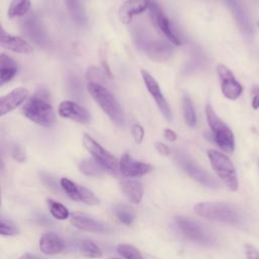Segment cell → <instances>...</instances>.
I'll list each match as a JSON object with an SVG mask.
<instances>
[{"mask_svg": "<svg viewBox=\"0 0 259 259\" xmlns=\"http://www.w3.org/2000/svg\"><path fill=\"white\" fill-rule=\"evenodd\" d=\"M194 212L200 218L233 226H240L244 220L238 208L224 202H199L195 204Z\"/></svg>", "mask_w": 259, "mask_h": 259, "instance_id": "1", "label": "cell"}, {"mask_svg": "<svg viewBox=\"0 0 259 259\" xmlns=\"http://www.w3.org/2000/svg\"><path fill=\"white\" fill-rule=\"evenodd\" d=\"M87 90L109 119L118 126L124 125L123 111L114 95L102 84L89 82Z\"/></svg>", "mask_w": 259, "mask_h": 259, "instance_id": "2", "label": "cell"}, {"mask_svg": "<svg viewBox=\"0 0 259 259\" xmlns=\"http://www.w3.org/2000/svg\"><path fill=\"white\" fill-rule=\"evenodd\" d=\"M205 115L214 144L224 152L232 154L235 150V137L231 128L217 115L210 104L205 105Z\"/></svg>", "mask_w": 259, "mask_h": 259, "instance_id": "3", "label": "cell"}, {"mask_svg": "<svg viewBox=\"0 0 259 259\" xmlns=\"http://www.w3.org/2000/svg\"><path fill=\"white\" fill-rule=\"evenodd\" d=\"M22 113L32 122L42 125L52 126L56 122V114L53 106L36 95L31 96L22 106Z\"/></svg>", "mask_w": 259, "mask_h": 259, "instance_id": "4", "label": "cell"}, {"mask_svg": "<svg viewBox=\"0 0 259 259\" xmlns=\"http://www.w3.org/2000/svg\"><path fill=\"white\" fill-rule=\"evenodd\" d=\"M207 157L220 179L231 191H237L239 187L237 172L230 158L217 150H208Z\"/></svg>", "mask_w": 259, "mask_h": 259, "instance_id": "5", "label": "cell"}, {"mask_svg": "<svg viewBox=\"0 0 259 259\" xmlns=\"http://www.w3.org/2000/svg\"><path fill=\"white\" fill-rule=\"evenodd\" d=\"M82 144L104 171L111 175H117L119 173V161H117L112 154L105 150L93 138L87 134H84Z\"/></svg>", "mask_w": 259, "mask_h": 259, "instance_id": "6", "label": "cell"}, {"mask_svg": "<svg viewBox=\"0 0 259 259\" xmlns=\"http://www.w3.org/2000/svg\"><path fill=\"white\" fill-rule=\"evenodd\" d=\"M135 41L139 49L143 50L152 60L156 62L165 61L172 55V48L164 40L151 39L144 32H137L134 35Z\"/></svg>", "mask_w": 259, "mask_h": 259, "instance_id": "7", "label": "cell"}, {"mask_svg": "<svg viewBox=\"0 0 259 259\" xmlns=\"http://www.w3.org/2000/svg\"><path fill=\"white\" fill-rule=\"evenodd\" d=\"M176 159L181 166V168L194 180L199 182L200 184L209 187V188H218L220 186L219 182L204 169L200 168L197 164L191 161L184 154H176Z\"/></svg>", "mask_w": 259, "mask_h": 259, "instance_id": "8", "label": "cell"}, {"mask_svg": "<svg viewBox=\"0 0 259 259\" xmlns=\"http://www.w3.org/2000/svg\"><path fill=\"white\" fill-rule=\"evenodd\" d=\"M20 28L22 33L37 46L44 47L47 45L48 36L36 14L31 13L26 15V17L20 21Z\"/></svg>", "mask_w": 259, "mask_h": 259, "instance_id": "9", "label": "cell"}, {"mask_svg": "<svg viewBox=\"0 0 259 259\" xmlns=\"http://www.w3.org/2000/svg\"><path fill=\"white\" fill-rule=\"evenodd\" d=\"M217 72L221 80L223 95L230 100L238 99L243 92V86L236 80L233 72L223 64L217 66Z\"/></svg>", "mask_w": 259, "mask_h": 259, "instance_id": "10", "label": "cell"}, {"mask_svg": "<svg viewBox=\"0 0 259 259\" xmlns=\"http://www.w3.org/2000/svg\"><path fill=\"white\" fill-rule=\"evenodd\" d=\"M141 76H142V79L144 81L146 88L148 89L151 96L154 98L161 113L164 115V117L167 120H170L172 118L171 109H170V106H169L166 98L164 97V95L160 89V86H159L157 80L146 70L141 71Z\"/></svg>", "mask_w": 259, "mask_h": 259, "instance_id": "11", "label": "cell"}, {"mask_svg": "<svg viewBox=\"0 0 259 259\" xmlns=\"http://www.w3.org/2000/svg\"><path fill=\"white\" fill-rule=\"evenodd\" d=\"M153 166L134 159L130 154H123L119 160V173L125 177H139L150 173Z\"/></svg>", "mask_w": 259, "mask_h": 259, "instance_id": "12", "label": "cell"}, {"mask_svg": "<svg viewBox=\"0 0 259 259\" xmlns=\"http://www.w3.org/2000/svg\"><path fill=\"white\" fill-rule=\"evenodd\" d=\"M58 113L64 118H69L83 124L90 122L91 119L90 113L86 110V108L71 100L62 101L59 104Z\"/></svg>", "mask_w": 259, "mask_h": 259, "instance_id": "13", "label": "cell"}, {"mask_svg": "<svg viewBox=\"0 0 259 259\" xmlns=\"http://www.w3.org/2000/svg\"><path fill=\"white\" fill-rule=\"evenodd\" d=\"M175 221L182 234L186 238L200 243H206L210 241V237L196 222L184 217H176Z\"/></svg>", "mask_w": 259, "mask_h": 259, "instance_id": "14", "label": "cell"}, {"mask_svg": "<svg viewBox=\"0 0 259 259\" xmlns=\"http://www.w3.org/2000/svg\"><path fill=\"white\" fill-rule=\"evenodd\" d=\"M28 93L29 92L26 88L17 87L8 94L2 96L0 98V115L3 116L24 103L28 97Z\"/></svg>", "mask_w": 259, "mask_h": 259, "instance_id": "15", "label": "cell"}, {"mask_svg": "<svg viewBox=\"0 0 259 259\" xmlns=\"http://www.w3.org/2000/svg\"><path fill=\"white\" fill-rule=\"evenodd\" d=\"M152 0H125L118 8V18L124 24H130L135 15L149 9Z\"/></svg>", "mask_w": 259, "mask_h": 259, "instance_id": "16", "label": "cell"}, {"mask_svg": "<svg viewBox=\"0 0 259 259\" xmlns=\"http://www.w3.org/2000/svg\"><path fill=\"white\" fill-rule=\"evenodd\" d=\"M1 47L5 50L18 53V54H31L33 52L32 46L24 38L10 34L1 28L0 34Z\"/></svg>", "mask_w": 259, "mask_h": 259, "instance_id": "17", "label": "cell"}, {"mask_svg": "<svg viewBox=\"0 0 259 259\" xmlns=\"http://www.w3.org/2000/svg\"><path fill=\"white\" fill-rule=\"evenodd\" d=\"M71 224L77 229L93 232V233H106L108 232V227L101 223L100 221L95 220L92 217H89L82 212H74L70 219Z\"/></svg>", "mask_w": 259, "mask_h": 259, "instance_id": "18", "label": "cell"}, {"mask_svg": "<svg viewBox=\"0 0 259 259\" xmlns=\"http://www.w3.org/2000/svg\"><path fill=\"white\" fill-rule=\"evenodd\" d=\"M38 247L46 255H56L64 250L65 243L58 235L54 233H46L40 237Z\"/></svg>", "mask_w": 259, "mask_h": 259, "instance_id": "19", "label": "cell"}, {"mask_svg": "<svg viewBox=\"0 0 259 259\" xmlns=\"http://www.w3.org/2000/svg\"><path fill=\"white\" fill-rule=\"evenodd\" d=\"M119 187L128 201L140 203L144 194V186L138 180H122L119 182Z\"/></svg>", "mask_w": 259, "mask_h": 259, "instance_id": "20", "label": "cell"}, {"mask_svg": "<svg viewBox=\"0 0 259 259\" xmlns=\"http://www.w3.org/2000/svg\"><path fill=\"white\" fill-rule=\"evenodd\" d=\"M19 66L17 62L6 54L0 55V85L11 81L17 74Z\"/></svg>", "mask_w": 259, "mask_h": 259, "instance_id": "21", "label": "cell"}, {"mask_svg": "<svg viewBox=\"0 0 259 259\" xmlns=\"http://www.w3.org/2000/svg\"><path fill=\"white\" fill-rule=\"evenodd\" d=\"M155 25L158 26V28L163 32V34L166 36V38L174 46H181V40L180 38L175 34V32L173 31L171 24H170V20L168 19V17L164 14V12H162L157 20L154 23Z\"/></svg>", "mask_w": 259, "mask_h": 259, "instance_id": "22", "label": "cell"}, {"mask_svg": "<svg viewBox=\"0 0 259 259\" xmlns=\"http://www.w3.org/2000/svg\"><path fill=\"white\" fill-rule=\"evenodd\" d=\"M30 5V0H11L7 10V16L11 19L24 16L28 13Z\"/></svg>", "mask_w": 259, "mask_h": 259, "instance_id": "23", "label": "cell"}, {"mask_svg": "<svg viewBox=\"0 0 259 259\" xmlns=\"http://www.w3.org/2000/svg\"><path fill=\"white\" fill-rule=\"evenodd\" d=\"M65 2L69 10V13L71 17L74 19V21L81 25L85 24L87 19L80 0H65Z\"/></svg>", "mask_w": 259, "mask_h": 259, "instance_id": "24", "label": "cell"}, {"mask_svg": "<svg viewBox=\"0 0 259 259\" xmlns=\"http://www.w3.org/2000/svg\"><path fill=\"white\" fill-rule=\"evenodd\" d=\"M79 170L87 176L98 177L101 176L104 172L102 167L93 159H84L79 163Z\"/></svg>", "mask_w": 259, "mask_h": 259, "instance_id": "25", "label": "cell"}, {"mask_svg": "<svg viewBox=\"0 0 259 259\" xmlns=\"http://www.w3.org/2000/svg\"><path fill=\"white\" fill-rule=\"evenodd\" d=\"M182 110L184 121L188 126H194L196 124V114L192 104V101L188 95L182 97Z\"/></svg>", "mask_w": 259, "mask_h": 259, "instance_id": "26", "label": "cell"}, {"mask_svg": "<svg viewBox=\"0 0 259 259\" xmlns=\"http://www.w3.org/2000/svg\"><path fill=\"white\" fill-rule=\"evenodd\" d=\"M47 202L49 205L50 212L55 219L63 221V220H67L69 218L70 212L64 204H62L61 202H58L56 200H53L51 198H48Z\"/></svg>", "mask_w": 259, "mask_h": 259, "instance_id": "27", "label": "cell"}, {"mask_svg": "<svg viewBox=\"0 0 259 259\" xmlns=\"http://www.w3.org/2000/svg\"><path fill=\"white\" fill-rule=\"evenodd\" d=\"M114 214L118 219V221L124 225H132L135 220V213L133 209L126 205H115L114 206Z\"/></svg>", "mask_w": 259, "mask_h": 259, "instance_id": "28", "label": "cell"}, {"mask_svg": "<svg viewBox=\"0 0 259 259\" xmlns=\"http://www.w3.org/2000/svg\"><path fill=\"white\" fill-rule=\"evenodd\" d=\"M61 188L66 192V194L73 200L80 201V195H79V185L75 182L71 181L70 179L63 177L60 180Z\"/></svg>", "mask_w": 259, "mask_h": 259, "instance_id": "29", "label": "cell"}, {"mask_svg": "<svg viewBox=\"0 0 259 259\" xmlns=\"http://www.w3.org/2000/svg\"><path fill=\"white\" fill-rule=\"evenodd\" d=\"M80 250L87 257L99 258L102 256L101 249L91 240H85V241L81 242Z\"/></svg>", "mask_w": 259, "mask_h": 259, "instance_id": "30", "label": "cell"}, {"mask_svg": "<svg viewBox=\"0 0 259 259\" xmlns=\"http://www.w3.org/2000/svg\"><path fill=\"white\" fill-rule=\"evenodd\" d=\"M118 254L124 259H144L142 254L132 245L120 244L116 248Z\"/></svg>", "mask_w": 259, "mask_h": 259, "instance_id": "31", "label": "cell"}, {"mask_svg": "<svg viewBox=\"0 0 259 259\" xmlns=\"http://www.w3.org/2000/svg\"><path fill=\"white\" fill-rule=\"evenodd\" d=\"M79 195L80 201L84 202L87 205H96L99 203V199L95 196V194L88 188L79 185Z\"/></svg>", "mask_w": 259, "mask_h": 259, "instance_id": "32", "label": "cell"}, {"mask_svg": "<svg viewBox=\"0 0 259 259\" xmlns=\"http://www.w3.org/2000/svg\"><path fill=\"white\" fill-rule=\"evenodd\" d=\"M18 232L19 231L14 224H12L10 221H6L3 218L1 219L0 233L2 236H12V235H16Z\"/></svg>", "mask_w": 259, "mask_h": 259, "instance_id": "33", "label": "cell"}, {"mask_svg": "<svg viewBox=\"0 0 259 259\" xmlns=\"http://www.w3.org/2000/svg\"><path fill=\"white\" fill-rule=\"evenodd\" d=\"M68 87H69L71 95H73L75 97H80V95L82 94V86L77 78L71 77L68 82Z\"/></svg>", "mask_w": 259, "mask_h": 259, "instance_id": "34", "label": "cell"}, {"mask_svg": "<svg viewBox=\"0 0 259 259\" xmlns=\"http://www.w3.org/2000/svg\"><path fill=\"white\" fill-rule=\"evenodd\" d=\"M132 134L137 144H141L143 142L145 137V131L141 124H134L132 127Z\"/></svg>", "mask_w": 259, "mask_h": 259, "instance_id": "35", "label": "cell"}, {"mask_svg": "<svg viewBox=\"0 0 259 259\" xmlns=\"http://www.w3.org/2000/svg\"><path fill=\"white\" fill-rule=\"evenodd\" d=\"M40 179L41 181L44 182V184L49 187L50 189L52 190H55V191H58L59 190V187H58V184L55 180V178H53L52 176L48 175V174H45V173H41L40 174Z\"/></svg>", "mask_w": 259, "mask_h": 259, "instance_id": "36", "label": "cell"}, {"mask_svg": "<svg viewBox=\"0 0 259 259\" xmlns=\"http://www.w3.org/2000/svg\"><path fill=\"white\" fill-rule=\"evenodd\" d=\"M11 155H12V158L19 162V163H22L25 161V154L23 152V150L19 147V146H14L12 148V151H11Z\"/></svg>", "mask_w": 259, "mask_h": 259, "instance_id": "37", "label": "cell"}, {"mask_svg": "<svg viewBox=\"0 0 259 259\" xmlns=\"http://www.w3.org/2000/svg\"><path fill=\"white\" fill-rule=\"evenodd\" d=\"M245 254L247 259H259V251L252 245H245Z\"/></svg>", "mask_w": 259, "mask_h": 259, "instance_id": "38", "label": "cell"}, {"mask_svg": "<svg viewBox=\"0 0 259 259\" xmlns=\"http://www.w3.org/2000/svg\"><path fill=\"white\" fill-rule=\"evenodd\" d=\"M155 149L157 150V152L163 156H169L170 155V149L169 147L161 142H157L155 143Z\"/></svg>", "mask_w": 259, "mask_h": 259, "instance_id": "39", "label": "cell"}, {"mask_svg": "<svg viewBox=\"0 0 259 259\" xmlns=\"http://www.w3.org/2000/svg\"><path fill=\"white\" fill-rule=\"evenodd\" d=\"M252 107L254 109L259 108V87H254L252 91Z\"/></svg>", "mask_w": 259, "mask_h": 259, "instance_id": "40", "label": "cell"}, {"mask_svg": "<svg viewBox=\"0 0 259 259\" xmlns=\"http://www.w3.org/2000/svg\"><path fill=\"white\" fill-rule=\"evenodd\" d=\"M164 137L166 140L170 141V142H175L177 140V135L174 131H172L171 128H165L164 130Z\"/></svg>", "mask_w": 259, "mask_h": 259, "instance_id": "41", "label": "cell"}, {"mask_svg": "<svg viewBox=\"0 0 259 259\" xmlns=\"http://www.w3.org/2000/svg\"><path fill=\"white\" fill-rule=\"evenodd\" d=\"M18 259H38V258H37V257H35V256H33V255H31V254L26 253V254L21 255Z\"/></svg>", "mask_w": 259, "mask_h": 259, "instance_id": "42", "label": "cell"}, {"mask_svg": "<svg viewBox=\"0 0 259 259\" xmlns=\"http://www.w3.org/2000/svg\"><path fill=\"white\" fill-rule=\"evenodd\" d=\"M257 162H258V167H259V159H258V161H257Z\"/></svg>", "mask_w": 259, "mask_h": 259, "instance_id": "43", "label": "cell"}, {"mask_svg": "<svg viewBox=\"0 0 259 259\" xmlns=\"http://www.w3.org/2000/svg\"><path fill=\"white\" fill-rule=\"evenodd\" d=\"M111 259H118V258H111Z\"/></svg>", "mask_w": 259, "mask_h": 259, "instance_id": "44", "label": "cell"}, {"mask_svg": "<svg viewBox=\"0 0 259 259\" xmlns=\"http://www.w3.org/2000/svg\"><path fill=\"white\" fill-rule=\"evenodd\" d=\"M258 27H259V22H258Z\"/></svg>", "mask_w": 259, "mask_h": 259, "instance_id": "45", "label": "cell"}]
</instances>
